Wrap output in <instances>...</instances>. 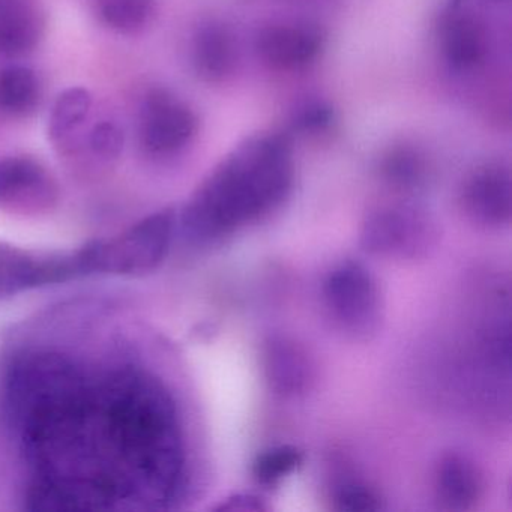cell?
Wrapping results in <instances>:
<instances>
[{
  "label": "cell",
  "mask_w": 512,
  "mask_h": 512,
  "mask_svg": "<svg viewBox=\"0 0 512 512\" xmlns=\"http://www.w3.org/2000/svg\"><path fill=\"white\" fill-rule=\"evenodd\" d=\"M80 463L115 500L169 502L184 478L175 401L154 377L124 370L91 386L76 430Z\"/></svg>",
  "instance_id": "1"
},
{
  "label": "cell",
  "mask_w": 512,
  "mask_h": 512,
  "mask_svg": "<svg viewBox=\"0 0 512 512\" xmlns=\"http://www.w3.org/2000/svg\"><path fill=\"white\" fill-rule=\"evenodd\" d=\"M292 137L260 131L236 145L194 191L182 211L185 236L212 244L277 211L295 185Z\"/></svg>",
  "instance_id": "2"
},
{
  "label": "cell",
  "mask_w": 512,
  "mask_h": 512,
  "mask_svg": "<svg viewBox=\"0 0 512 512\" xmlns=\"http://www.w3.org/2000/svg\"><path fill=\"white\" fill-rule=\"evenodd\" d=\"M175 227V211L163 209L113 238L89 242L77 250L83 275L133 277L155 271L169 254Z\"/></svg>",
  "instance_id": "3"
},
{
  "label": "cell",
  "mask_w": 512,
  "mask_h": 512,
  "mask_svg": "<svg viewBox=\"0 0 512 512\" xmlns=\"http://www.w3.org/2000/svg\"><path fill=\"white\" fill-rule=\"evenodd\" d=\"M323 304L344 334L367 340L382 322V296L376 278L362 263L346 260L323 281Z\"/></svg>",
  "instance_id": "4"
},
{
  "label": "cell",
  "mask_w": 512,
  "mask_h": 512,
  "mask_svg": "<svg viewBox=\"0 0 512 512\" xmlns=\"http://www.w3.org/2000/svg\"><path fill=\"white\" fill-rule=\"evenodd\" d=\"M437 43L446 67L467 76L487 65L493 35L487 17L473 0H446L437 19Z\"/></svg>",
  "instance_id": "5"
},
{
  "label": "cell",
  "mask_w": 512,
  "mask_h": 512,
  "mask_svg": "<svg viewBox=\"0 0 512 512\" xmlns=\"http://www.w3.org/2000/svg\"><path fill=\"white\" fill-rule=\"evenodd\" d=\"M326 44L325 29L305 19L269 20L253 35L257 59L263 67L281 74L310 70L322 58Z\"/></svg>",
  "instance_id": "6"
},
{
  "label": "cell",
  "mask_w": 512,
  "mask_h": 512,
  "mask_svg": "<svg viewBox=\"0 0 512 512\" xmlns=\"http://www.w3.org/2000/svg\"><path fill=\"white\" fill-rule=\"evenodd\" d=\"M199 133L193 107L167 89H152L140 109L139 137L154 155H173L187 148Z\"/></svg>",
  "instance_id": "7"
},
{
  "label": "cell",
  "mask_w": 512,
  "mask_h": 512,
  "mask_svg": "<svg viewBox=\"0 0 512 512\" xmlns=\"http://www.w3.org/2000/svg\"><path fill=\"white\" fill-rule=\"evenodd\" d=\"M431 224L419 209L388 205L365 218L361 244L377 256L416 257L428 247Z\"/></svg>",
  "instance_id": "8"
},
{
  "label": "cell",
  "mask_w": 512,
  "mask_h": 512,
  "mask_svg": "<svg viewBox=\"0 0 512 512\" xmlns=\"http://www.w3.org/2000/svg\"><path fill=\"white\" fill-rule=\"evenodd\" d=\"M59 185L40 161L29 157L0 160V211L38 217L58 205Z\"/></svg>",
  "instance_id": "9"
},
{
  "label": "cell",
  "mask_w": 512,
  "mask_h": 512,
  "mask_svg": "<svg viewBox=\"0 0 512 512\" xmlns=\"http://www.w3.org/2000/svg\"><path fill=\"white\" fill-rule=\"evenodd\" d=\"M83 275L77 251L37 253L0 242V298Z\"/></svg>",
  "instance_id": "10"
},
{
  "label": "cell",
  "mask_w": 512,
  "mask_h": 512,
  "mask_svg": "<svg viewBox=\"0 0 512 512\" xmlns=\"http://www.w3.org/2000/svg\"><path fill=\"white\" fill-rule=\"evenodd\" d=\"M461 205L470 220L485 227H502L511 221L512 178L508 164L485 161L464 179Z\"/></svg>",
  "instance_id": "11"
},
{
  "label": "cell",
  "mask_w": 512,
  "mask_h": 512,
  "mask_svg": "<svg viewBox=\"0 0 512 512\" xmlns=\"http://www.w3.org/2000/svg\"><path fill=\"white\" fill-rule=\"evenodd\" d=\"M194 73L208 85H224L238 73L241 46L232 25L220 19L200 23L190 44Z\"/></svg>",
  "instance_id": "12"
},
{
  "label": "cell",
  "mask_w": 512,
  "mask_h": 512,
  "mask_svg": "<svg viewBox=\"0 0 512 512\" xmlns=\"http://www.w3.org/2000/svg\"><path fill=\"white\" fill-rule=\"evenodd\" d=\"M263 371L269 388L286 398L305 394L313 380V365L308 353L301 344L283 335L266 340Z\"/></svg>",
  "instance_id": "13"
},
{
  "label": "cell",
  "mask_w": 512,
  "mask_h": 512,
  "mask_svg": "<svg viewBox=\"0 0 512 512\" xmlns=\"http://www.w3.org/2000/svg\"><path fill=\"white\" fill-rule=\"evenodd\" d=\"M43 0H0V58H19L37 49L46 34Z\"/></svg>",
  "instance_id": "14"
},
{
  "label": "cell",
  "mask_w": 512,
  "mask_h": 512,
  "mask_svg": "<svg viewBox=\"0 0 512 512\" xmlns=\"http://www.w3.org/2000/svg\"><path fill=\"white\" fill-rule=\"evenodd\" d=\"M436 491L448 509H470L482 491V478L475 464L460 454H446L436 467Z\"/></svg>",
  "instance_id": "15"
},
{
  "label": "cell",
  "mask_w": 512,
  "mask_h": 512,
  "mask_svg": "<svg viewBox=\"0 0 512 512\" xmlns=\"http://www.w3.org/2000/svg\"><path fill=\"white\" fill-rule=\"evenodd\" d=\"M379 170L382 178L392 187L415 191L424 187L430 179L431 163L421 146L398 142L383 151Z\"/></svg>",
  "instance_id": "16"
},
{
  "label": "cell",
  "mask_w": 512,
  "mask_h": 512,
  "mask_svg": "<svg viewBox=\"0 0 512 512\" xmlns=\"http://www.w3.org/2000/svg\"><path fill=\"white\" fill-rule=\"evenodd\" d=\"M91 109L92 97L86 89L71 88L59 95L50 115L49 137L64 154L88 119Z\"/></svg>",
  "instance_id": "17"
},
{
  "label": "cell",
  "mask_w": 512,
  "mask_h": 512,
  "mask_svg": "<svg viewBox=\"0 0 512 512\" xmlns=\"http://www.w3.org/2000/svg\"><path fill=\"white\" fill-rule=\"evenodd\" d=\"M41 85L37 74L26 67L0 70V112L26 116L40 104Z\"/></svg>",
  "instance_id": "18"
},
{
  "label": "cell",
  "mask_w": 512,
  "mask_h": 512,
  "mask_svg": "<svg viewBox=\"0 0 512 512\" xmlns=\"http://www.w3.org/2000/svg\"><path fill=\"white\" fill-rule=\"evenodd\" d=\"M101 23L118 32L134 35L142 32L155 13V0H94Z\"/></svg>",
  "instance_id": "19"
},
{
  "label": "cell",
  "mask_w": 512,
  "mask_h": 512,
  "mask_svg": "<svg viewBox=\"0 0 512 512\" xmlns=\"http://www.w3.org/2000/svg\"><path fill=\"white\" fill-rule=\"evenodd\" d=\"M304 463L301 449L292 445L274 446L260 452L253 461V476L260 485L272 487Z\"/></svg>",
  "instance_id": "20"
},
{
  "label": "cell",
  "mask_w": 512,
  "mask_h": 512,
  "mask_svg": "<svg viewBox=\"0 0 512 512\" xmlns=\"http://www.w3.org/2000/svg\"><path fill=\"white\" fill-rule=\"evenodd\" d=\"M337 122V112L326 100L313 98L305 101L293 112L290 128L293 134L320 137L328 134Z\"/></svg>",
  "instance_id": "21"
},
{
  "label": "cell",
  "mask_w": 512,
  "mask_h": 512,
  "mask_svg": "<svg viewBox=\"0 0 512 512\" xmlns=\"http://www.w3.org/2000/svg\"><path fill=\"white\" fill-rule=\"evenodd\" d=\"M88 146L92 157L101 163H112L124 149V133L113 122H100L89 131Z\"/></svg>",
  "instance_id": "22"
},
{
  "label": "cell",
  "mask_w": 512,
  "mask_h": 512,
  "mask_svg": "<svg viewBox=\"0 0 512 512\" xmlns=\"http://www.w3.org/2000/svg\"><path fill=\"white\" fill-rule=\"evenodd\" d=\"M334 503L338 511L368 512L382 508L377 494L359 481H344L334 490Z\"/></svg>",
  "instance_id": "23"
},
{
  "label": "cell",
  "mask_w": 512,
  "mask_h": 512,
  "mask_svg": "<svg viewBox=\"0 0 512 512\" xmlns=\"http://www.w3.org/2000/svg\"><path fill=\"white\" fill-rule=\"evenodd\" d=\"M215 509L217 511L259 512L265 511L266 505L260 497L254 496V494L238 493L227 497Z\"/></svg>",
  "instance_id": "24"
}]
</instances>
